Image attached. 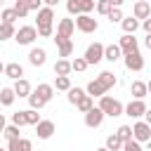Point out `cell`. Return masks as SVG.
I'll return each instance as SVG.
<instances>
[{"instance_id": "16", "label": "cell", "mask_w": 151, "mask_h": 151, "mask_svg": "<svg viewBox=\"0 0 151 151\" xmlns=\"http://www.w3.org/2000/svg\"><path fill=\"white\" fill-rule=\"evenodd\" d=\"M5 76L12 80H19V78H24V66L19 61H9V64H5Z\"/></svg>"}, {"instance_id": "18", "label": "cell", "mask_w": 151, "mask_h": 151, "mask_svg": "<svg viewBox=\"0 0 151 151\" xmlns=\"http://www.w3.org/2000/svg\"><path fill=\"white\" fill-rule=\"evenodd\" d=\"M73 31H76L73 19H61V21H59V26H57V35H61V38H71V35H73Z\"/></svg>"}, {"instance_id": "38", "label": "cell", "mask_w": 151, "mask_h": 151, "mask_svg": "<svg viewBox=\"0 0 151 151\" xmlns=\"http://www.w3.org/2000/svg\"><path fill=\"white\" fill-rule=\"evenodd\" d=\"M106 17H109V21H111V24H120V21H123V12H120V7H113Z\"/></svg>"}, {"instance_id": "35", "label": "cell", "mask_w": 151, "mask_h": 151, "mask_svg": "<svg viewBox=\"0 0 151 151\" xmlns=\"http://www.w3.org/2000/svg\"><path fill=\"white\" fill-rule=\"evenodd\" d=\"M12 125H17V127L28 125V123H26V111H17V113H12Z\"/></svg>"}, {"instance_id": "28", "label": "cell", "mask_w": 151, "mask_h": 151, "mask_svg": "<svg viewBox=\"0 0 151 151\" xmlns=\"http://www.w3.org/2000/svg\"><path fill=\"white\" fill-rule=\"evenodd\" d=\"M54 73H57V76H68V73H71V61H68V59H57Z\"/></svg>"}, {"instance_id": "33", "label": "cell", "mask_w": 151, "mask_h": 151, "mask_svg": "<svg viewBox=\"0 0 151 151\" xmlns=\"http://www.w3.org/2000/svg\"><path fill=\"white\" fill-rule=\"evenodd\" d=\"M2 137H5L7 142H9V139H19V127H17V125H5Z\"/></svg>"}, {"instance_id": "34", "label": "cell", "mask_w": 151, "mask_h": 151, "mask_svg": "<svg viewBox=\"0 0 151 151\" xmlns=\"http://www.w3.org/2000/svg\"><path fill=\"white\" fill-rule=\"evenodd\" d=\"M0 19L5 21V24H14L19 17H17V12H14V7H9V9H2V14H0Z\"/></svg>"}, {"instance_id": "29", "label": "cell", "mask_w": 151, "mask_h": 151, "mask_svg": "<svg viewBox=\"0 0 151 151\" xmlns=\"http://www.w3.org/2000/svg\"><path fill=\"white\" fill-rule=\"evenodd\" d=\"M83 97H85V90H80V87H71V90H68V94H66V99H68L73 106H76Z\"/></svg>"}, {"instance_id": "32", "label": "cell", "mask_w": 151, "mask_h": 151, "mask_svg": "<svg viewBox=\"0 0 151 151\" xmlns=\"http://www.w3.org/2000/svg\"><path fill=\"white\" fill-rule=\"evenodd\" d=\"M40 120H42V118H40V113H38L35 109H26V123H28V125H33V127H35Z\"/></svg>"}, {"instance_id": "43", "label": "cell", "mask_w": 151, "mask_h": 151, "mask_svg": "<svg viewBox=\"0 0 151 151\" xmlns=\"http://www.w3.org/2000/svg\"><path fill=\"white\" fill-rule=\"evenodd\" d=\"M66 9H68V14H71V17H78V14H80V12H78L76 0H68V2H66Z\"/></svg>"}, {"instance_id": "36", "label": "cell", "mask_w": 151, "mask_h": 151, "mask_svg": "<svg viewBox=\"0 0 151 151\" xmlns=\"http://www.w3.org/2000/svg\"><path fill=\"white\" fill-rule=\"evenodd\" d=\"M116 134L123 139V142H127V139H132V125H120L118 130H116Z\"/></svg>"}, {"instance_id": "15", "label": "cell", "mask_w": 151, "mask_h": 151, "mask_svg": "<svg viewBox=\"0 0 151 151\" xmlns=\"http://www.w3.org/2000/svg\"><path fill=\"white\" fill-rule=\"evenodd\" d=\"M35 134H38V139H50L54 134V123L52 120H40L35 125Z\"/></svg>"}, {"instance_id": "12", "label": "cell", "mask_w": 151, "mask_h": 151, "mask_svg": "<svg viewBox=\"0 0 151 151\" xmlns=\"http://www.w3.org/2000/svg\"><path fill=\"white\" fill-rule=\"evenodd\" d=\"M54 42H57V47H59V57H61V59H66V57L73 54V40H71V38L54 35Z\"/></svg>"}, {"instance_id": "30", "label": "cell", "mask_w": 151, "mask_h": 151, "mask_svg": "<svg viewBox=\"0 0 151 151\" xmlns=\"http://www.w3.org/2000/svg\"><path fill=\"white\" fill-rule=\"evenodd\" d=\"M92 106H94V99H92L90 94H85V97H83V99H80V101L76 104V109H78L80 113H87V111H90Z\"/></svg>"}, {"instance_id": "10", "label": "cell", "mask_w": 151, "mask_h": 151, "mask_svg": "<svg viewBox=\"0 0 151 151\" xmlns=\"http://www.w3.org/2000/svg\"><path fill=\"white\" fill-rule=\"evenodd\" d=\"M104 123V111L99 109V106H92L87 113H85V125L87 127H99Z\"/></svg>"}, {"instance_id": "46", "label": "cell", "mask_w": 151, "mask_h": 151, "mask_svg": "<svg viewBox=\"0 0 151 151\" xmlns=\"http://www.w3.org/2000/svg\"><path fill=\"white\" fill-rule=\"evenodd\" d=\"M144 123H146V125H151V109H146V111H144Z\"/></svg>"}, {"instance_id": "4", "label": "cell", "mask_w": 151, "mask_h": 151, "mask_svg": "<svg viewBox=\"0 0 151 151\" xmlns=\"http://www.w3.org/2000/svg\"><path fill=\"white\" fill-rule=\"evenodd\" d=\"M83 59L87 61V66L99 64V61L104 59V45H101V42H92V45H87V50H85Z\"/></svg>"}, {"instance_id": "7", "label": "cell", "mask_w": 151, "mask_h": 151, "mask_svg": "<svg viewBox=\"0 0 151 151\" xmlns=\"http://www.w3.org/2000/svg\"><path fill=\"white\" fill-rule=\"evenodd\" d=\"M146 109H149V106H146V101H144V99H132V101L123 109V113H125V116H130V118H142Z\"/></svg>"}, {"instance_id": "52", "label": "cell", "mask_w": 151, "mask_h": 151, "mask_svg": "<svg viewBox=\"0 0 151 151\" xmlns=\"http://www.w3.org/2000/svg\"><path fill=\"white\" fill-rule=\"evenodd\" d=\"M97 151H109V149H106V146H101V149H97Z\"/></svg>"}, {"instance_id": "45", "label": "cell", "mask_w": 151, "mask_h": 151, "mask_svg": "<svg viewBox=\"0 0 151 151\" xmlns=\"http://www.w3.org/2000/svg\"><path fill=\"white\" fill-rule=\"evenodd\" d=\"M42 2H45V7H52V9L59 5V0H42Z\"/></svg>"}, {"instance_id": "1", "label": "cell", "mask_w": 151, "mask_h": 151, "mask_svg": "<svg viewBox=\"0 0 151 151\" xmlns=\"http://www.w3.org/2000/svg\"><path fill=\"white\" fill-rule=\"evenodd\" d=\"M38 35L40 38H50L52 35V21H54V9L52 7H40L38 9Z\"/></svg>"}, {"instance_id": "23", "label": "cell", "mask_w": 151, "mask_h": 151, "mask_svg": "<svg viewBox=\"0 0 151 151\" xmlns=\"http://www.w3.org/2000/svg\"><path fill=\"white\" fill-rule=\"evenodd\" d=\"M120 26H123V31L125 33H130V35H134V31L142 26V21H137L134 17H123V21H120Z\"/></svg>"}, {"instance_id": "5", "label": "cell", "mask_w": 151, "mask_h": 151, "mask_svg": "<svg viewBox=\"0 0 151 151\" xmlns=\"http://www.w3.org/2000/svg\"><path fill=\"white\" fill-rule=\"evenodd\" d=\"M132 139L139 142V144L151 142V125H146L144 120H137V123L132 125Z\"/></svg>"}, {"instance_id": "25", "label": "cell", "mask_w": 151, "mask_h": 151, "mask_svg": "<svg viewBox=\"0 0 151 151\" xmlns=\"http://www.w3.org/2000/svg\"><path fill=\"white\" fill-rule=\"evenodd\" d=\"M52 87H54V90H61V92H68L73 85H71V78H68V76H57Z\"/></svg>"}, {"instance_id": "21", "label": "cell", "mask_w": 151, "mask_h": 151, "mask_svg": "<svg viewBox=\"0 0 151 151\" xmlns=\"http://www.w3.org/2000/svg\"><path fill=\"white\" fill-rule=\"evenodd\" d=\"M130 94H132L134 99H144V97L149 94V90H146V83H144V80H134V83L130 85Z\"/></svg>"}, {"instance_id": "14", "label": "cell", "mask_w": 151, "mask_h": 151, "mask_svg": "<svg viewBox=\"0 0 151 151\" xmlns=\"http://www.w3.org/2000/svg\"><path fill=\"white\" fill-rule=\"evenodd\" d=\"M94 80H97V83L101 85V90H104V92H109V90H111V87H113V85L118 83V78H116V76H113L111 71H101V73H99V76H97Z\"/></svg>"}, {"instance_id": "26", "label": "cell", "mask_w": 151, "mask_h": 151, "mask_svg": "<svg viewBox=\"0 0 151 151\" xmlns=\"http://www.w3.org/2000/svg\"><path fill=\"white\" fill-rule=\"evenodd\" d=\"M104 146H106L109 151H120V149H123V139L113 132V134H109V137H106V144H104Z\"/></svg>"}, {"instance_id": "42", "label": "cell", "mask_w": 151, "mask_h": 151, "mask_svg": "<svg viewBox=\"0 0 151 151\" xmlns=\"http://www.w3.org/2000/svg\"><path fill=\"white\" fill-rule=\"evenodd\" d=\"M21 2L28 7V12H38L42 7V0H21Z\"/></svg>"}, {"instance_id": "37", "label": "cell", "mask_w": 151, "mask_h": 151, "mask_svg": "<svg viewBox=\"0 0 151 151\" xmlns=\"http://www.w3.org/2000/svg\"><path fill=\"white\" fill-rule=\"evenodd\" d=\"M87 68V61L83 59V57H76L73 61H71V71H78V73H83Z\"/></svg>"}, {"instance_id": "6", "label": "cell", "mask_w": 151, "mask_h": 151, "mask_svg": "<svg viewBox=\"0 0 151 151\" xmlns=\"http://www.w3.org/2000/svg\"><path fill=\"white\" fill-rule=\"evenodd\" d=\"M35 38H38L35 26H21V28L14 33V40H17L19 45H33V42H35Z\"/></svg>"}, {"instance_id": "40", "label": "cell", "mask_w": 151, "mask_h": 151, "mask_svg": "<svg viewBox=\"0 0 151 151\" xmlns=\"http://www.w3.org/2000/svg\"><path fill=\"white\" fill-rule=\"evenodd\" d=\"M14 12H17V17H19V19L28 17V7H26V5L21 2V0H17V2H14Z\"/></svg>"}, {"instance_id": "39", "label": "cell", "mask_w": 151, "mask_h": 151, "mask_svg": "<svg viewBox=\"0 0 151 151\" xmlns=\"http://www.w3.org/2000/svg\"><path fill=\"white\" fill-rule=\"evenodd\" d=\"M94 7H97V12H99V14H104V17H106V14L113 9L109 0H97V5H94Z\"/></svg>"}, {"instance_id": "13", "label": "cell", "mask_w": 151, "mask_h": 151, "mask_svg": "<svg viewBox=\"0 0 151 151\" xmlns=\"http://www.w3.org/2000/svg\"><path fill=\"white\" fill-rule=\"evenodd\" d=\"M7 151H33V142L26 139V137L9 139V142H7Z\"/></svg>"}, {"instance_id": "9", "label": "cell", "mask_w": 151, "mask_h": 151, "mask_svg": "<svg viewBox=\"0 0 151 151\" xmlns=\"http://www.w3.org/2000/svg\"><path fill=\"white\" fill-rule=\"evenodd\" d=\"M132 17H134L137 21L149 19V17H151V5H149L146 0H137V2L132 5Z\"/></svg>"}, {"instance_id": "20", "label": "cell", "mask_w": 151, "mask_h": 151, "mask_svg": "<svg viewBox=\"0 0 151 151\" xmlns=\"http://www.w3.org/2000/svg\"><path fill=\"white\" fill-rule=\"evenodd\" d=\"M33 92H35V94H38V97H40V99H42L45 104H47V101H50V99L54 97V87H52L50 83H40V85H38V87H35Z\"/></svg>"}, {"instance_id": "2", "label": "cell", "mask_w": 151, "mask_h": 151, "mask_svg": "<svg viewBox=\"0 0 151 151\" xmlns=\"http://www.w3.org/2000/svg\"><path fill=\"white\" fill-rule=\"evenodd\" d=\"M99 109L104 111V116H111V118H118V116H123V104L118 101V99H113V97H109V94H104V97H99Z\"/></svg>"}, {"instance_id": "47", "label": "cell", "mask_w": 151, "mask_h": 151, "mask_svg": "<svg viewBox=\"0 0 151 151\" xmlns=\"http://www.w3.org/2000/svg\"><path fill=\"white\" fill-rule=\"evenodd\" d=\"M5 125H7V120H5V116L0 113V134H2V130H5Z\"/></svg>"}, {"instance_id": "11", "label": "cell", "mask_w": 151, "mask_h": 151, "mask_svg": "<svg viewBox=\"0 0 151 151\" xmlns=\"http://www.w3.org/2000/svg\"><path fill=\"white\" fill-rule=\"evenodd\" d=\"M118 47H120V52H123V54H130V52H139V42H137V38H134V35H130V33H125V35L120 38Z\"/></svg>"}, {"instance_id": "22", "label": "cell", "mask_w": 151, "mask_h": 151, "mask_svg": "<svg viewBox=\"0 0 151 151\" xmlns=\"http://www.w3.org/2000/svg\"><path fill=\"white\" fill-rule=\"evenodd\" d=\"M120 57H123V52H120L118 45H104V59H106V61L113 64V61H118Z\"/></svg>"}, {"instance_id": "51", "label": "cell", "mask_w": 151, "mask_h": 151, "mask_svg": "<svg viewBox=\"0 0 151 151\" xmlns=\"http://www.w3.org/2000/svg\"><path fill=\"white\" fill-rule=\"evenodd\" d=\"M146 90H149V94H151V80H149V83H146Z\"/></svg>"}, {"instance_id": "3", "label": "cell", "mask_w": 151, "mask_h": 151, "mask_svg": "<svg viewBox=\"0 0 151 151\" xmlns=\"http://www.w3.org/2000/svg\"><path fill=\"white\" fill-rule=\"evenodd\" d=\"M73 24H76V28H78L80 33H94V31L99 28V21L92 19L90 14H78Z\"/></svg>"}, {"instance_id": "31", "label": "cell", "mask_w": 151, "mask_h": 151, "mask_svg": "<svg viewBox=\"0 0 151 151\" xmlns=\"http://www.w3.org/2000/svg\"><path fill=\"white\" fill-rule=\"evenodd\" d=\"M76 5H78V12L80 14H90L94 9V0H76Z\"/></svg>"}, {"instance_id": "44", "label": "cell", "mask_w": 151, "mask_h": 151, "mask_svg": "<svg viewBox=\"0 0 151 151\" xmlns=\"http://www.w3.org/2000/svg\"><path fill=\"white\" fill-rule=\"evenodd\" d=\"M142 28H144V31H146V33H151V17H149V19H144V21H142Z\"/></svg>"}, {"instance_id": "8", "label": "cell", "mask_w": 151, "mask_h": 151, "mask_svg": "<svg viewBox=\"0 0 151 151\" xmlns=\"http://www.w3.org/2000/svg\"><path fill=\"white\" fill-rule=\"evenodd\" d=\"M123 61H125V68H127V71H142V68H144V57H142L139 52L123 54Z\"/></svg>"}, {"instance_id": "48", "label": "cell", "mask_w": 151, "mask_h": 151, "mask_svg": "<svg viewBox=\"0 0 151 151\" xmlns=\"http://www.w3.org/2000/svg\"><path fill=\"white\" fill-rule=\"evenodd\" d=\"M109 2H111V7H120L125 0H109Z\"/></svg>"}, {"instance_id": "17", "label": "cell", "mask_w": 151, "mask_h": 151, "mask_svg": "<svg viewBox=\"0 0 151 151\" xmlns=\"http://www.w3.org/2000/svg\"><path fill=\"white\" fill-rule=\"evenodd\" d=\"M12 90H14V94H17V97H26V99H28V94L33 92V87H31V83H28L26 78L14 80V87H12Z\"/></svg>"}, {"instance_id": "41", "label": "cell", "mask_w": 151, "mask_h": 151, "mask_svg": "<svg viewBox=\"0 0 151 151\" xmlns=\"http://www.w3.org/2000/svg\"><path fill=\"white\" fill-rule=\"evenodd\" d=\"M123 151H144V149H142V144H139V142L127 139V142H123Z\"/></svg>"}, {"instance_id": "50", "label": "cell", "mask_w": 151, "mask_h": 151, "mask_svg": "<svg viewBox=\"0 0 151 151\" xmlns=\"http://www.w3.org/2000/svg\"><path fill=\"white\" fill-rule=\"evenodd\" d=\"M0 73H5V64L2 61H0Z\"/></svg>"}, {"instance_id": "19", "label": "cell", "mask_w": 151, "mask_h": 151, "mask_svg": "<svg viewBox=\"0 0 151 151\" xmlns=\"http://www.w3.org/2000/svg\"><path fill=\"white\" fill-rule=\"evenodd\" d=\"M28 61H31L33 66H42V64L47 61V52H45L42 47H33V50L28 52Z\"/></svg>"}, {"instance_id": "24", "label": "cell", "mask_w": 151, "mask_h": 151, "mask_svg": "<svg viewBox=\"0 0 151 151\" xmlns=\"http://www.w3.org/2000/svg\"><path fill=\"white\" fill-rule=\"evenodd\" d=\"M14 99H17V94H14L12 87H2L0 90V106H12Z\"/></svg>"}, {"instance_id": "49", "label": "cell", "mask_w": 151, "mask_h": 151, "mask_svg": "<svg viewBox=\"0 0 151 151\" xmlns=\"http://www.w3.org/2000/svg\"><path fill=\"white\" fill-rule=\"evenodd\" d=\"M144 45L151 50V33H146V38H144Z\"/></svg>"}, {"instance_id": "27", "label": "cell", "mask_w": 151, "mask_h": 151, "mask_svg": "<svg viewBox=\"0 0 151 151\" xmlns=\"http://www.w3.org/2000/svg\"><path fill=\"white\" fill-rule=\"evenodd\" d=\"M14 33H17L14 24H5V21H0V42H2V40H9V38H14Z\"/></svg>"}, {"instance_id": "53", "label": "cell", "mask_w": 151, "mask_h": 151, "mask_svg": "<svg viewBox=\"0 0 151 151\" xmlns=\"http://www.w3.org/2000/svg\"><path fill=\"white\" fill-rule=\"evenodd\" d=\"M0 151H7V149H0Z\"/></svg>"}]
</instances>
